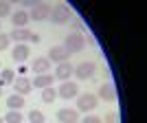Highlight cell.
Listing matches in <instances>:
<instances>
[{
  "mask_svg": "<svg viewBox=\"0 0 147 123\" xmlns=\"http://www.w3.org/2000/svg\"><path fill=\"white\" fill-rule=\"evenodd\" d=\"M13 79H16V73L11 68H2V73H0V86H11Z\"/></svg>",
  "mask_w": 147,
  "mask_h": 123,
  "instance_id": "obj_18",
  "label": "cell"
},
{
  "mask_svg": "<svg viewBox=\"0 0 147 123\" xmlns=\"http://www.w3.org/2000/svg\"><path fill=\"white\" fill-rule=\"evenodd\" d=\"M0 66H2V62H0Z\"/></svg>",
  "mask_w": 147,
  "mask_h": 123,
  "instance_id": "obj_31",
  "label": "cell"
},
{
  "mask_svg": "<svg viewBox=\"0 0 147 123\" xmlns=\"http://www.w3.org/2000/svg\"><path fill=\"white\" fill-rule=\"evenodd\" d=\"M77 95H79V86L75 84V81H64L59 86V90H57V97L61 99H77Z\"/></svg>",
  "mask_w": 147,
  "mask_h": 123,
  "instance_id": "obj_6",
  "label": "cell"
},
{
  "mask_svg": "<svg viewBox=\"0 0 147 123\" xmlns=\"http://www.w3.org/2000/svg\"><path fill=\"white\" fill-rule=\"evenodd\" d=\"M11 86H13V90H16V95H22V97L33 90V84H31V79H26V77H16Z\"/></svg>",
  "mask_w": 147,
  "mask_h": 123,
  "instance_id": "obj_9",
  "label": "cell"
},
{
  "mask_svg": "<svg viewBox=\"0 0 147 123\" xmlns=\"http://www.w3.org/2000/svg\"><path fill=\"white\" fill-rule=\"evenodd\" d=\"M0 29H2V20H0Z\"/></svg>",
  "mask_w": 147,
  "mask_h": 123,
  "instance_id": "obj_29",
  "label": "cell"
},
{
  "mask_svg": "<svg viewBox=\"0 0 147 123\" xmlns=\"http://www.w3.org/2000/svg\"><path fill=\"white\" fill-rule=\"evenodd\" d=\"M29 55H31V51H29L26 44H16V49L11 51V59L16 62V64H24Z\"/></svg>",
  "mask_w": 147,
  "mask_h": 123,
  "instance_id": "obj_13",
  "label": "cell"
},
{
  "mask_svg": "<svg viewBox=\"0 0 147 123\" xmlns=\"http://www.w3.org/2000/svg\"><path fill=\"white\" fill-rule=\"evenodd\" d=\"M103 123H119V114L117 112H108L103 117Z\"/></svg>",
  "mask_w": 147,
  "mask_h": 123,
  "instance_id": "obj_25",
  "label": "cell"
},
{
  "mask_svg": "<svg viewBox=\"0 0 147 123\" xmlns=\"http://www.w3.org/2000/svg\"><path fill=\"white\" fill-rule=\"evenodd\" d=\"M61 46H64L68 53H81L84 46H86V35H84V33H68Z\"/></svg>",
  "mask_w": 147,
  "mask_h": 123,
  "instance_id": "obj_1",
  "label": "cell"
},
{
  "mask_svg": "<svg viewBox=\"0 0 147 123\" xmlns=\"http://www.w3.org/2000/svg\"><path fill=\"white\" fill-rule=\"evenodd\" d=\"M22 112L20 110H9V114L5 117V123H22Z\"/></svg>",
  "mask_w": 147,
  "mask_h": 123,
  "instance_id": "obj_20",
  "label": "cell"
},
{
  "mask_svg": "<svg viewBox=\"0 0 147 123\" xmlns=\"http://www.w3.org/2000/svg\"><path fill=\"white\" fill-rule=\"evenodd\" d=\"M57 121L59 123H79V110L77 108H61L57 112Z\"/></svg>",
  "mask_w": 147,
  "mask_h": 123,
  "instance_id": "obj_8",
  "label": "cell"
},
{
  "mask_svg": "<svg viewBox=\"0 0 147 123\" xmlns=\"http://www.w3.org/2000/svg\"><path fill=\"white\" fill-rule=\"evenodd\" d=\"M29 42H33V44H37V42H40V35H37V33H33V35H31V40H29Z\"/></svg>",
  "mask_w": 147,
  "mask_h": 123,
  "instance_id": "obj_27",
  "label": "cell"
},
{
  "mask_svg": "<svg viewBox=\"0 0 147 123\" xmlns=\"http://www.w3.org/2000/svg\"><path fill=\"white\" fill-rule=\"evenodd\" d=\"M97 99H103V101H108V103H114V101L119 99L117 88L112 86V84H101V86H99V92H97Z\"/></svg>",
  "mask_w": 147,
  "mask_h": 123,
  "instance_id": "obj_7",
  "label": "cell"
},
{
  "mask_svg": "<svg viewBox=\"0 0 147 123\" xmlns=\"http://www.w3.org/2000/svg\"><path fill=\"white\" fill-rule=\"evenodd\" d=\"M11 5L9 2H0V18H7V16H11Z\"/></svg>",
  "mask_w": 147,
  "mask_h": 123,
  "instance_id": "obj_23",
  "label": "cell"
},
{
  "mask_svg": "<svg viewBox=\"0 0 147 123\" xmlns=\"http://www.w3.org/2000/svg\"><path fill=\"white\" fill-rule=\"evenodd\" d=\"M81 123H103V119H101V117H94V114H88V117L81 119Z\"/></svg>",
  "mask_w": 147,
  "mask_h": 123,
  "instance_id": "obj_26",
  "label": "cell"
},
{
  "mask_svg": "<svg viewBox=\"0 0 147 123\" xmlns=\"http://www.w3.org/2000/svg\"><path fill=\"white\" fill-rule=\"evenodd\" d=\"M31 33L29 29H13L11 33H9V40H13V42H18V44H24V42H29L31 40Z\"/></svg>",
  "mask_w": 147,
  "mask_h": 123,
  "instance_id": "obj_15",
  "label": "cell"
},
{
  "mask_svg": "<svg viewBox=\"0 0 147 123\" xmlns=\"http://www.w3.org/2000/svg\"><path fill=\"white\" fill-rule=\"evenodd\" d=\"M9 44H11L9 33H2V31H0V51H7V49H9Z\"/></svg>",
  "mask_w": 147,
  "mask_h": 123,
  "instance_id": "obj_22",
  "label": "cell"
},
{
  "mask_svg": "<svg viewBox=\"0 0 147 123\" xmlns=\"http://www.w3.org/2000/svg\"><path fill=\"white\" fill-rule=\"evenodd\" d=\"M94 70H97V64H94V62H81L79 66H75L73 75L77 79L86 81V79H92V77H94Z\"/></svg>",
  "mask_w": 147,
  "mask_h": 123,
  "instance_id": "obj_5",
  "label": "cell"
},
{
  "mask_svg": "<svg viewBox=\"0 0 147 123\" xmlns=\"http://www.w3.org/2000/svg\"><path fill=\"white\" fill-rule=\"evenodd\" d=\"M29 11H24V9H18L16 13H11V24L13 29H26V24H29Z\"/></svg>",
  "mask_w": 147,
  "mask_h": 123,
  "instance_id": "obj_10",
  "label": "cell"
},
{
  "mask_svg": "<svg viewBox=\"0 0 147 123\" xmlns=\"http://www.w3.org/2000/svg\"><path fill=\"white\" fill-rule=\"evenodd\" d=\"M0 123H5V119H2V117H0Z\"/></svg>",
  "mask_w": 147,
  "mask_h": 123,
  "instance_id": "obj_28",
  "label": "cell"
},
{
  "mask_svg": "<svg viewBox=\"0 0 147 123\" xmlns=\"http://www.w3.org/2000/svg\"><path fill=\"white\" fill-rule=\"evenodd\" d=\"M31 70L37 73V75L51 73V62H49V57H35V59L31 62Z\"/></svg>",
  "mask_w": 147,
  "mask_h": 123,
  "instance_id": "obj_12",
  "label": "cell"
},
{
  "mask_svg": "<svg viewBox=\"0 0 147 123\" xmlns=\"http://www.w3.org/2000/svg\"><path fill=\"white\" fill-rule=\"evenodd\" d=\"M29 123H46V117L40 110H31L29 112Z\"/></svg>",
  "mask_w": 147,
  "mask_h": 123,
  "instance_id": "obj_21",
  "label": "cell"
},
{
  "mask_svg": "<svg viewBox=\"0 0 147 123\" xmlns=\"http://www.w3.org/2000/svg\"><path fill=\"white\" fill-rule=\"evenodd\" d=\"M73 70H75V66L70 64V62H61V64H57L53 77H57V79H61V81H68V77L73 75Z\"/></svg>",
  "mask_w": 147,
  "mask_h": 123,
  "instance_id": "obj_14",
  "label": "cell"
},
{
  "mask_svg": "<svg viewBox=\"0 0 147 123\" xmlns=\"http://www.w3.org/2000/svg\"><path fill=\"white\" fill-rule=\"evenodd\" d=\"M53 81H55V77H53L51 73H46V75H37V77L31 81V84H33L35 88H42V90H44V88L53 86Z\"/></svg>",
  "mask_w": 147,
  "mask_h": 123,
  "instance_id": "obj_16",
  "label": "cell"
},
{
  "mask_svg": "<svg viewBox=\"0 0 147 123\" xmlns=\"http://www.w3.org/2000/svg\"><path fill=\"white\" fill-rule=\"evenodd\" d=\"M68 53L64 46H51L49 49V62H55V64H61V62H68Z\"/></svg>",
  "mask_w": 147,
  "mask_h": 123,
  "instance_id": "obj_11",
  "label": "cell"
},
{
  "mask_svg": "<svg viewBox=\"0 0 147 123\" xmlns=\"http://www.w3.org/2000/svg\"><path fill=\"white\" fill-rule=\"evenodd\" d=\"M7 108H9V110H20V108H24V97H22V95H11V97H7Z\"/></svg>",
  "mask_w": 147,
  "mask_h": 123,
  "instance_id": "obj_17",
  "label": "cell"
},
{
  "mask_svg": "<svg viewBox=\"0 0 147 123\" xmlns=\"http://www.w3.org/2000/svg\"><path fill=\"white\" fill-rule=\"evenodd\" d=\"M0 97H2V90H0Z\"/></svg>",
  "mask_w": 147,
  "mask_h": 123,
  "instance_id": "obj_30",
  "label": "cell"
},
{
  "mask_svg": "<svg viewBox=\"0 0 147 123\" xmlns=\"http://www.w3.org/2000/svg\"><path fill=\"white\" fill-rule=\"evenodd\" d=\"M51 20L55 22V24H68L70 20H73V11H70V7L68 5H55L51 7Z\"/></svg>",
  "mask_w": 147,
  "mask_h": 123,
  "instance_id": "obj_2",
  "label": "cell"
},
{
  "mask_svg": "<svg viewBox=\"0 0 147 123\" xmlns=\"http://www.w3.org/2000/svg\"><path fill=\"white\" fill-rule=\"evenodd\" d=\"M49 18H51V5H46V2H35L33 9L29 11V20H33V22H44Z\"/></svg>",
  "mask_w": 147,
  "mask_h": 123,
  "instance_id": "obj_4",
  "label": "cell"
},
{
  "mask_svg": "<svg viewBox=\"0 0 147 123\" xmlns=\"http://www.w3.org/2000/svg\"><path fill=\"white\" fill-rule=\"evenodd\" d=\"M99 99L97 95H92V92H84V95H77V110L79 112H92L97 108Z\"/></svg>",
  "mask_w": 147,
  "mask_h": 123,
  "instance_id": "obj_3",
  "label": "cell"
},
{
  "mask_svg": "<svg viewBox=\"0 0 147 123\" xmlns=\"http://www.w3.org/2000/svg\"><path fill=\"white\" fill-rule=\"evenodd\" d=\"M70 24H73V33H84V31H86V26H84V22H81V20H70Z\"/></svg>",
  "mask_w": 147,
  "mask_h": 123,
  "instance_id": "obj_24",
  "label": "cell"
},
{
  "mask_svg": "<svg viewBox=\"0 0 147 123\" xmlns=\"http://www.w3.org/2000/svg\"><path fill=\"white\" fill-rule=\"evenodd\" d=\"M55 99H57V90L53 86H49V88H44V90H42V101H44V103H53Z\"/></svg>",
  "mask_w": 147,
  "mask_h": 123,
  "instance_id": "obj_19",
  "label": "cell"
}]
</instances>
